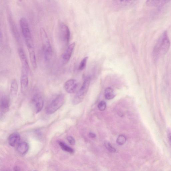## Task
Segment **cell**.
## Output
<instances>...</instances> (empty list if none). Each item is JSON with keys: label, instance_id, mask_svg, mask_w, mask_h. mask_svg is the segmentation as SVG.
<instances>
[{"label": "cell", "instance_id": "obj_1", "mask_svg": "<svg viewBox=\"0 0 171 171\" xmlns=\"http://www.w3.org/2000/svg\"><path fill=\"white\" fill-rule=\"evenodd\" d=\"M171 45L170 38L167 31L161 34L153 49L152 55L155 60L165 55L169 51Z\"/></svg>", "mask_w": 171, "mask_h": 171}, {"label": "cell", "instance_id": "obj_2", "mask_svg": "<svg viewBox=\"0 0 171 171\" xmlns=\"http://www.w3.org/2000/svg\"><path fill=\"white\" fill-rule=\"evenodd\" d=\"M20 23L21 31L28 51L35 50L32 35L28 21L24 17H22L20 19Z\"/></svg>", "mask_w": 171, "mask_h": 171}, {"label": "cell", "instance_id": "obj_3", "mask_svg": "<svg viewBox=\"0 0 171 171\" xmlns=\"http://www.w3.org/2000/svg\"><path fill=\"white\" fill-rule=\"evenodd\" d=\"M40 31L44 57L46 61H49L52 57V47L45 30L41 28Z\"/></svg>", "mask_w": 171, "mask_h": 171}, {"label": "cell", "instance_id": "obj_4", "mask_svg": "<svg viewBox=\"0 0 171 171\" xmlns=\"http://www.w3.org/2000/svg\"><path fill=\"white\" fill-rule=\"evenodd\" d=\"M90 81L91 78L90 77H87L85 79L81 88L76 94L73 100L74 105H77L83 101L88 91Z\"/></svg>", "mask_w": 171, "mask_h": 171}, {"label": "cell", "instance_id": "obj_5", "mask_svg": "<svg viewBox=\"0 0 171 171\" xmlns=\"http://www.w3.org/2000/svg\"><path fill=\"white\" fill-rule=\"evenodd\" d=\"M65 97L64 95L60 94L57 96L46 107L45 111L48 114L54 113L62 106L64 103Z\"/></svg>", "mask_w": 171, "mask_h": 171}, {"label": "cell", "instance_id": "obj_6", "mask_svg": "<svg viewBox=\"0 0 171 171\" xmlns=\"http://www.w3.org/2000/svg\"><path fill=\"white\" fill-rule=\"evenodd\" d=\"M59 33L60 42L64 45H67L70 41L71 35L69 27L64 23H60L59 28Z\"/></svg>", "mask_w": 171, "mask_h": 171}, {"label": "cell", "instance_id": "obj_7", "mask_svg": "<svg viewBox=\"0 0 171 171\" xmlns=\"http://www.w3.org/2000/svg\"><path fill=\"white\" fill-rule=\"evenodd\" d=\"M32 102L36 113H38L42 111L44 106V100L42 96L39 93L36 94L32 98Z\"/></svg>", "mask_w": 171, "mask_h": 171}, {"label": "cell", "instance_id": "obj_8", "mask_svg": "<svg viewBox=\"0 0 171 171\" xmlns=\"http://www.w3.org/2000/svg\"><path fill=\"white\" fill-rule=\"evenodd\" d=\"M75 43H73L69 46L63 53L62 57V62L64 64H65L69 62L72 54L74 47Z\"/></svg>", "mask_w": 171, "mask_h": 171}, {"label": "cell", "instance_id": "obj_9", "mask_svg": "<svg viewBox=\"0 0 171 171\" xmlns=\"http://www.w3.org/2000/svg\"><path fill=\"white\" fill-rule=\"evenodd\" d=\"M29 71L22 69L21 78V92L24 93L28 88L29 85L28 74Z\"/></svg>", "mask_w": 171, "mask_h": 171}, {"label": "cell", "instance_id": "obj_10", "mask_svg": "<svg viewBox=\"0 0 171 171\" xmlns=\"http://www.w3.org/2000/svg\"><path fill=\"white\" fill-rule=\"evenodd\" d=\"M78 84L75 80L70 79L67 81L64 85V89L68 93H74L78 88Z\"/></svg>", "mask_w": 171, "mask_h": 171}, {"label": "cell", "instance_id": "obj_11", "mask_svg": "<svg viewBox=\"0 0 171 171\" xmlns=\"http://www.w3.org/2000/svg\"><path fill=\"white\" fill-rule=\"evenodd\" d=\"M9 144L12 147H17L20 143L21 136L19 133L15 132L11 134L8 138Z\"/></svg>", "mask_w": 171, "mask_h": 171}, {"label": "cell", "instance_id": "obj_12", "mask_svg": "<svg viewBox=\"0 0 171 171\" xmlns=\"http://www.w3.org/2000/svg\"><path fill=\"white\" fill-rule=\"evenodd\" d=\"M10 106V101L9 98L7 96H2L1 98V112L5 113L8 111Z\"/></svg>", "mask_w": 171, "mask_h": 171}, {"label": "cell", "instance_id": "obj_13", "mask_svg": "<svg viewBox=\"0 0 171 171\" xmlns=\"http://www.w3.org/2000/svg\"><path fill=\"white\" fill-rule=\"evenodd\" d=\"M18 53L22 64V68L29 70V66L27 57L23 50L21 48L18 49Z\"/></svg>", "mask_w": 171, "mask_h": 171}, {"label": "cell", "instance_id": "obj_14", "mask_svg": "<svg viewBox=\"0 0 171 171\" xmlns=\"http://www.w3.org/2000/svg\"><path fill=\"white\" fill-rule=\"evenodd\" d=\"M134 1H114L116 7H118V8H125L126 7L131 6L135 3Z\"/></svg>", "mask_w": 171, "mask_h": 171}, {"label": "cell", "instance_id": "obj_15", "mask_svg": "<svg viewBox=\"0 0 171 171\" xmlns=\"http://www.w3.org/2000/svg\"><path fill=\"white\" fill-rule=\"evenodd\" d=\"M16 149L18 153L21 154H24L28 152L29 149V146L27 142H23L19 144Z\"/></svg>", "mask_w": 171, "mask_h": 171}, {"label": "cell", "instance_id": "obj_16", "mask_svg": "<svg viewBox=\"0 0 171 171\" xmlns=\"http://www.w3.org/2000/svg\"><path fill=\"white\" fill-rule=\"evenodd\" d=\"M168 0H147L146 3L147 5L152 7H160L168 3Z\"/></svg>", "mask_w": 171, "mask_h": 171}, {"label": "cell", "instance_id": "obj_17", "mask_svg": "<svg viewBox=\"0 0 171 171\" xmlns=\"http://www.w3.org/2000/svg\"><path fill=\"white\" fill-rule=\"evenodd\" d=\"M18 88V84L17 81L15 79L13 80L11 82L10 89V94L12 97H14L16 95Z\"/></svg>", "mask_w": 171, "mask_h": 171}, {"label": "cell", "instance_id": "obj_18", "mask_svg": "<svg viewBox=\"0 0 171 171\" xmlns=\"http://www.w3.org/2000/svg\"><path fill=\"white\" fill-rule=\"evenodd\" d=\"M116 94L113 90L111 88L106 89L105 91V97L107 100H110L115 97Z\"/></svg>", "mask_w": 171, "mask_h": 171}, {"label": "cell", "instance_id": "obj_19", "mask_svg": "<svg viewBox=\"0 0 171 171\" xmlns=\"http://www.w3.org/2000/svg\"><path fill=\"white\" fill-rule=\"evenodd\" d=\"M59 144L63 150L70 153H73L74 152L73 149L67 145L64 142L59 141Z\"/></svg>", "mask_w": 171, "mask_h": 171}, {"label": "cell", "instance_id": "obj_20", "mask_svg": "<svg viewBox=\"0 0 171 171\" xmlns=\"http://www.w3.org/2000/svg\"><path fill=\"white\" fill-rule=\"evenodd\" d=\"M10 22L11 30H12L13 34H14V36L15 37L16 39H17V41H20V37L19 34H18V31L17 28H16L15 24L13 21H10Z\"/></svg>", "mask_w": 171, "mask_h": 171}, {"label": "cell", "instance_id": "obj_21", "mask_svg": "<svg viewBox=\"0 0 171 171\" xmlns=\"http://www.w3.org/2000/svg\"><path fill=\"white\" fill-rule=\"evenodd\" d=\"M126 138L125 136L123 135H120L118 136L117 139V143L119 145H123L126 142Z\"/></svg>", "mask_w": 171, "mask_h": 171}, {"label": "cell", "instance_id": "obj_22", "mask_svg": "<svg viewBox=\"0 0 171 171\" xmlns=\"http://www.w3.org/2000/svg\"><path fill=\"white\" fill-rule=\"evenodd\" d=\"M88 57H86L82 60L79 66V70L82 71L85 69V67L87 63L88 59Z\"/></svg>", "mask_w": 171, "mask_h": 171}, {"label": "cell", "instance_id": "obj_23", "mask_svg": "<svg viewBox=\"0 0 171 171\" xmlns=\"http://www.w3.org/2000/svg\"><path fill=\"white\" fill-rule=\"evenodd\" d=\"M104 145L106 148L110 152L114 153L116 152V150L112 146L111 144L107 142H105Z\"/></svg>", "mask_w": 171, "mask_h": 171}, {"label": "cell", "instance_id": "obj_24", "mask_svg": "<svg viewBox=\"0 0 171 171\" xmlns=\"http://www.w3.org/2000/svg\"><path fill=\"white\" fill-rule=\"evenodd\" d=\"M98 109L100 111H104L106 107V104L104 101H101L98 104Z\"/></svg>", "mask_w": 171, "mask_h": 171}, {"label": "cell", "instance_id": "obj_25", "mask_svg": "<svg viewBox=\"0 0 171 171\" xmlns=\"http://www.w3.org/2000/svg\"><path fill=\"white\" fill-rule=\"evenodd\" d=\"M67 139L69 143L71 145H74L76 143V141L74 138L71 136H69L67 137Z\"/></svg>", "mask_w": 171, "mask_h": 171}, {"label": "cell", "instance_id": "obj_26", "mask_svg": "<svg viewBox=\"0 0 171 171\" xmlns=\"http://www.w3.org/2000/svg\"><path fill=\"white\" fill-rule=\"evenodd\" d=\"M167 137L168 141L171 146V130L170 129H168L167 130Z\"/></svg>", "mask_w": 171, "mask_h": 171}, {"label": "cell", "instance_id": "obj_27", "mask_svg": "<svg viewBox=\"0 0 171 171\" xmlns=\"http://www.w3.org/2000/svg\"><path fill=\"white\" fill-rule=\"evenodd\" d=\"M89 136L91 138H94L96 137V135L94 133L90 132L89 134Z\"/></svg>", "mask_w": 171, "mask_h": 171}, {"label": "cell", "instance_id": "obj_28", "mask_svg": "<svg viewBox=\"0 0 171 171\" xmlns=\"http://www.w3.org/2000/svg\"><path fill=\"white\" fill-rule=\"evenodd\" d=\"M14 169L15 171H20V168L18 166H15Z\"/></svg>", "mask_w": 171, "mask_h": 171}, {"label": "cell", "instance_id": "obj_29", "mask_svg": "<svg viewBox=\"0 0 171 171\" xmlns=\"http://www.w3.org/2000/svg\"></svg>", "mask_w": 171, "mask_h": 171}]
</instances>
